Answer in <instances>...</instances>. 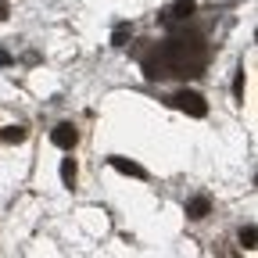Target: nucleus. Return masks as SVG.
I'll return each instance as SVG.
<instances>
[{
  "label": "nucleus",
  "instance_id": "nucleus-3",
  "mask_svg": "<svg viewBox=\"0 0 258 258\" xmlns=\"http://www.w3.org/2000/svg\"><path fill=\"white\" fill-rule=\"evenodd\" d=\"M50 144H54V147H61V151H72V147L79 144L76 125H72V122H57V125L50 129Z\"/></svg>",
  "mask_w": 258,
  "mask_h": 258
},
{
  "label": "nucleus",
  "instance_id": "nucleus-4",
  "mask_svg": "<svg viewBox=\"0 0 258 258\" xmlns=\"http://www.w3.org/2000/svg\"><path fill=\"white\" fill-rule=\"evenodd\" d=\"M108 161H111V169H118L122 176H133V179H147V169H144V165H137V161H129V158H118V154H115V158H108Z\"/></svg>",
  "mask_w": 258,
  "mask_h": 258
},
{
  "label": "nucleus",
  "instance_id": "nucleus-6",
  "mask_svg": "<svg viewBox=\"0 0 258 258\" xmlns=\"http://www.w3.org/2000/svg\"><path fill=\"white\" fill-rule=\"evenodd\" d=\"M212 212V201L208 198H190L186 201V219H205Z\"/></svg>",
  "mask_w": 258,
  "mask_h": 258
},
{
  "label": "nucleus",
  "instance_id": "nucleus-8",
  "mask_svg": "<svg viewBox=\"0 0 258 258\" xmlns=\"http://www.w3.org/2000/svg\"><path fill=\"white\" fill-rule=\"evenodd\" d=\"M76 172H79V169H76V161H72V158H64V161H61V179L72 186V183H76Z\"/></svg>",
  "mask_w": 258,
  "mask_h": 258
},
{
  "label": "nucleus",
  "instance_id": "nucleus-11",
  "mask_svg": "<svg viewBox=\"0 0 258 258\" xmlns=\"http://www.w3.org/2000/svg\"><path fill=\"white\" fill-rule=\"evenodd\" d=\"M233 97L244 101V69H237V79H233Z\"/></svg>",
  "mask_w": 258,
  "mask_h": 258
},
{
  "label": "nucleus",
  "instance_id": "nucleus-7",
  "mask_svg": "<svg viewBox=\"0 0 258 258\" xmlns=\"http://www.w3.org/2000/svg\"><path fill=\"white\" fill-rule=\"evenodd\" d=\"M0 140L4 144H22L25 140V125H4L0 129Z\"/></svg>",
  "mask_w": 258,
  "mask_h": 258
},
{
  "label": "nucleus",
  "instance_id": "nucleus-5",
  "mask_svg": "<svg viewBox=\"0 0 258 258\" xmlns=\"http://www.w3.org/2000/svg\"><path fill=\"white\" fill-rule=\"evenodd\" d=\"M190 15H194V4H190V0H179V4L161 11V22H186Z\"/></svg>",
  "mask_w": 258,
  "mask_h": 258
},
{
  "label": "nucleus",
  "instance_id": "nucleus-9",
  "mask_svg": "<svg viewBox=\"0 0 258 258\" xmlns=\"http://www.w3.org/2000/svg\"><path fill=\"white\" fill-rule=\"evenodd\" d=\"M254 240H258V230H254V226H244V230H240V244H244L247 251H254V247H258Z\"/></svg>",
  "mask_w": 258,
  "mask_h": 258
},
{
  "label": "nucleus",
  "instance_id": "nucleus-2",
  "mask_svg": "<svg viewBox=\"0 0 258 258\" xmlns=\"http://www.w3.org/2000/svg\"><path fill=\"white\" fill-rule=\"evenodd\" d=\"M169 101H172V108H179V111H186L194 118H205L208 115V101H205L201 93H194V90H176Z\"/></svg>",
  "mask_w": 258,
  "mask_h": 258
},
{
  "label": "nucleus",
  "instance_id": "nucleus-10",
  "mask_svg": "<svg viewBox=\"0 0 258 258\" xmlns=\"http://www.w3.org/2000/svg\"><path fill=\"white\" fill-rule=\"evenodd\" d=\"M125 40H129V25L122 22V25H115V32H111V43H115V47H125Z\"/></svg>",
  "mask_w": 258,
  "mask_h": 258
},
{
  "label": "nucleus",
  "instance_id": "nucleus-12",
  "mask_svg": "<svg viewBox=\"0 0 258 258\" xmlns=\"http://www.w3.org/2000/svg\"><path fill=\"white\" fill-rule=\"evenodd\" d=\"M0 18H8V4H4V0H0Z\"/></svg>",
  "mask_w": 258,
  "mask_h": 258
},
{
  "label": "nucleus",
  "instance_id": "nucleus-1",
  "mask_svg": "<svg viewBox=\"0 0 258 258\" xmlns=\"http://www.w3.org/2000/svg\"><path fill=\"white\" fill-rule=\"evenodd\" d=\"M205 61H208V50L201 43V36H176L169 43L154 47V54L144 61V76L147 79H165V76H183V79H194L205 72Z\"/></svg>",
  "mask_w": 258,
  "mask_h": 258
}]
</instances>
